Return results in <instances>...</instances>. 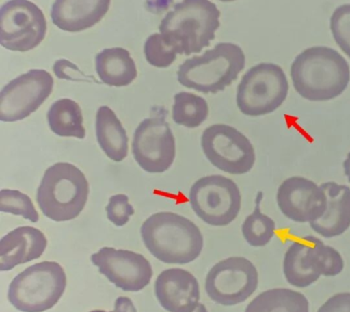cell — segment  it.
Wrapping results in <instances>:
<instances>
[{"instance_id":"6da1fadb","label":"cell","mask_w":350,"mask_h":312,"mask_svg":"<svg viewBox=\"0 0 350 312\" xmlns=\"http://www.w3.org/2000/svg\"><path fill=\"white\" fill-rule=\"evenodd\" d=\"M290 76L301 97L310 101H327L340 96L349 86L350 68L335 49L314 46L295 57Z\"/></svg>"},{"instance_id":"7a4b0ae2","label":"cell","mask_w":350,"mask_h":312,"mask_svg":"<svg viewBox=\"0 0 350 312\" xmlns=\"http://www.w3.org/2000/svg\"><path fill=\"white\" fill-rule=\"evenodd\" d=\"M141 235L150 253L166 264H188L198 259L204 248L199 227L176 213H153L142 224Z\"/></svg>"},{"instance_id":"3957f363","label":"cell","mask_w":350,"mask_h":312,"mask_svg":"<svg viewBox=\"0 0 350 312\" xmlns=\"http://www.w3.org/2000/svg\"><path fill=\"white\" fill-rule=\"evenodd\" d=\"M220 16V10L210 0H183L166 14L159 30L177 54L190 56L215 40Z\"/></svg>"},{"instance_id":"277c9868","label":"cell","mask_w":350,"mask_h":312,"mask_svg":"<svg viewBox=\"0 0 350 312\" xmlns=\"http://www.w3.org/2000/svg\"><path fill=\"white\" fill-rule=\"evenodd\" d=\"M245 67V55L237 44L221 42L201 56L187 59L179 66L177 79L183 87L215 94L237 81Z\"/></svg>"},{"instance_id":"5b68a950","label":"cell","mask_w":350,"mask_h":312,"mask_svg":"<svg viewBox=\"0 0 350 312\" xmlns=\"http://www.w3.org/2000/svg\"><path fill=\"white\" fill-rule=\"evenodd\" d=\"M89 183L83 172L70 163L49 167L37 191V202L44 216L55 222L78 218L87 204Z\"/></svg>"},{"instance_id":"8992f818","label":"cell","mask_w":350,"mask_h":312,"mask_svg":"<svg viewBox=\"0 0 350 312\" xmlns=\"http://www.w3.org/2000/svg\"><path fill=\"white\" fill-rule=\"evenodd\" d=\"M67 286L62 265L54 261L38 263L18 274L8 287V301L22 312H44L53 308Z\"/></svg>"},{"instance_id":"52a82bcc","label":"cell","mask_w":350,"mask_h":312,"mask_svg":"<svg viewBox=\"0 0 350 312\" xmlns=\"http://www.w3.org/2000/svg\"><path fill=\"white\" fill-rule=\"evenodd\" d=\"M344 267L340 253L314 235L293 241L284 256V278L299 289L311 286L321 276H338Z\"/></svg>"},{"instance_id":"ba28073f","label":"cell","mask_w":350,"mask_h":312,"mask_svg":"<svg viewBox=\"0 0 350 312\" xmlns=\"http://www.w3.org/2000/svg\"><path fill=\"white\" fill-rule=\"evenodd\" d=\"M288 92V79L280 66L259 63L249 68L241 79L237 105L246 116H264L280 108Z\"/></svg>"},{"instance_id":"9c48e42d","label":"cell","mask_w":350,"mask_h":312,"mask_svg":"<svg viewBox=\"0 0 350 312\" xmlns=\"http://www.w3.org/2000/svg\"><path fill=\"white\" fill-rule=\"evenodd\" d=\"M188 197L196 216L212 226H228L237 218L242 207V194L237 183L221 174L196 181Z\"/></svg>"},{"instance_id":"30bf717a","label":"cell","mask_w":350,"mask_h":312,"mask_svg":"<svg viewBox=\"0 0 350 312\" xmlns=\"http://www.w3.org/2000/svg\"><path fill=\"white\" fill-rule=\"evenodd\" d=\"M201 146L207 160L226 174H247L256 164V150L250 140L231 125L216 123L205 129Z\"/></svg>"},{"instance_id":"8fae6325","label":"cell","mask_w":350,"mask_h":312,"mask_svg":"<svg viewBox=\"0 0 350 312\" xmlns=\"http://www.w3.org/2000/svg\"><path fill=\"white\" fill-rule=\"evenodd\" d=\"M258 283V271L250 260L230 257L211 268L205 278V291L219 305L235 306L247 300Z\"/></svg>"},{"instance_id":"7c38bea8","label":"cell","mask_w":350,"mask_h":312,"mask_svg":"<svg viewBox=\"0 0 350 312\" xmlns=\"http://www.w3.org/2000/svg\"><path fill=\"white\" fill-rule=\"evenodd\" d=\"M43 11L29 0H10L0 10V44L11 51L37 48L46 37Z\"/></svg>"},{"instance_id":"4fadbf2b","label":"cell","mask_w":350,"mask_h":312,"mask_svg":"<svg viewBox=\"0 0 350 312\" xmlns=\"http://www.w3.org/2000/svg\"><path fill=\"white\" fill-rule=\"evenodd\" d=\"M54 79L44 70H30L8 82L0 93V120L18 122L37 111L51 94Z\"/></svg>"},{"instance_id":"5bb4252c","label":"cell","mask_w":350,"mask_h":312,"mask_svg":"<svg viewBox=\"0 0 350 312\" xmlns=\"http://www.w3.org/2000/svg\"><path fill=\"white\" fill-rule=\"evenodd\" d=\"M131 147L134 159L144 171H168L176 156V144L165 115L142 120L134 133Z\"/></svg>"},{"instance_id":"9a60e30c","label":"cell","mask_w":350,"mask_h":312,"mask_svg":"<svg viewBox=\"0 0 350 312\" xmlns=\"http://www.w3.org/2000/svg\"><path fill=\"white\" fill-rule=\"evenodd\" d=\"M90 259L100 273L123 291L138 292L152 279V265L133 251L105 246L92 254Z\"/></svg>"},{"instance_id":"2e32d148","label":"cell","mask_w":350,"mask_h":312,"mask_svg":"<svg viewBox=\"0 0 350 312\" xmlns=\"http://www.w3.org/2000/svg\"><path fill=\"white\" fill-rule=\"evenodd\" d=\"M281 213L295 223L310 224L327 209V196L321 185L303 177L286 178L276 192Z\"/></svg>"},{"instance_id":"e0dca14e","label":"cell","mask_w":350,"mask_h":312,"mask_svg":"<svg viewBox=\"0 0 350 312\" xmlns=\"http://www.w3.org/2000/svg\"><path fill=\"white\" fill-rule=\"evenodd\" d=\"M154 289L159 303L169 312H194L201 297L196 276L179 268L163 270Z\"/></svg>"},{"instance_id":"ac0fdd59","label":"cell","mask_w":350,"mask_h":312,"mask_svg":"<svg viewBox=\"0 0 350 312\" xmlns=\"http://www.w3.org/2000/svg\"><path fill=\"white\" fill-rule=\"evenodd\" d=\"M111 0H55L51 16L59 29L81 32L90 29L105 16Z\"/></svg>"},{"instance_id":"d6986e66","label":"cell","mask_w":350,"mask_h":312,"mask_svg":"<svg viewBox=\"0 0 350 312\" xmlns=\"http://www.w3.org/2000/svg\"><path fill=\"white\" fill-rule=\"evenodd\" d=\"M48 246L45 235L32 226H19L0 240V270L40 259Z\"/></svg>"},{"instance_id":"ffe728a7","label":"cell","mask_w":350,"mask_h":312,"mask_svg":"<svg viewBox=\"0 0 350 312\" xmlns=\"http://www.w3.org/2000/svg\"><path fill=\"white\" fill-rule=\"evenodd\" d=\"M327 196V209L310 227L317 235L332 238L343 235L350 227V188L336 182L322 183Z\"/></svg>"},{"instance_id":"44dd1931","label":"cell","mask_w":350,"mask_h":312,"mask_svg":"<svg viewBox=\"0 0 350 312\" xmlns=\"http://www.w3.org/2000/svg\"><path fill=\"white\" fill-rule=\"evenodd\" d=\"M96 136L98 144L111 160L122 161L128 155L129 138L122 122L108 106H101L96 114Z\"/></svg>"},{"instance_id":"7402d4cb","label":"cell","mask_w":350,"mask_h":312,"mask_svg":"<svg viewBox=\"0 0 350 312\" xmlns=\"http://www.w3.org/2000/svg\"><path fill=\"white\" fill-rule=\"evenodd\" d=\"M96 71L109 86L124 87L137 78L135 62L123 48L105 49L96 56Z\"/></svg>"},{"instance_id":"603a6c76","label":"cell","mask_w":350,"mask_h":312,"mask_svg":"<svg viewBox=\"0 0 350 312\" xmlns=\"http://www.w3.org/2000/svg\"><path fill=\"white\" fill-rule=\"evenodd\" d=\"M245 312H309V301L297 290L276 287L257 295Z\"/></svg>"},{"instance_id":"cb8c5ba5","label":"cell","mask_w":350,"mask_h":312,"mask_svg":"<svg viewBox=\"0 0 350 312\" xmlns=\"http://www.w3.org/2000/svg\"><path fill=\"white\" fill-rule=\"evenodd\" d=\"M49 128L57 135L84 139L86 130L81 107L70 99L55 101L48 112Z\"/></svg>"},{"instance_id":"d4e9b609","label":"cell","mask_w":350,"mask_h":312,"mask_svg":"<svg viewBox=\"0 0 350 312\" xmlns=\"http://www.w3.org/2000/svg\"><path fill=\"white\" fill-rule=\"evenodd\" d=\"M174 99L172 120L176 125L197 128L209 116V105L201 96L182 92L175 94Z\"/></svg>"},{"instance_id":"484cf974","label":"cell","mask_w":350,"mask_h":312,"mask_svg":"<svg viewBox=\"0 0 350 312\" xmlns=\"http://www.w3.org/2000/svg\"><path fill=\"white\" fill-rule=\"evenodd\" d=\"M264 194L259 192L256 198L254 211L243 222L242 235L246 243L254 248L268 245L275 235V222L270 216L262 213L261 202Z\"/></svg>"},{"instance_id":"4316f807","label":"cell","mask_w":350,"mask_h":312,"mask_svg":"<svg viewBox=\"0 0 350 312\" xmlns=\"http://www.w3.org/2000/svg\"><path fill=\"white\" fill-rule=\"evenodd\" d=\"M0 211L23 216L32 223L40 220V216L29 196L18 190L2 189L0 191Z\"/></svg>"},{"instance_id":"83f0119b","label":"cell","mask_w":350,"mask_h":312,"mask_svg":"<svg viewBox=\"0 0 350 312\" xmlns=\"http://www.w3.org/2000/svg\"><path fill=\"white\" fill-rule=\"evenodd\" d=\"M144 56L150 65L156 68H168L175 62L177 52L163 40L161 33H154L144 43Z\"/></svg>"},{"instance_id":"f1b7e54d","label":"cell","mask_w":350,"mask_h":312,"mask_svg":"<svg viewBox=\"0 0 350 312\" xmlns=\"http://www.w3.org/2000/svg\"><path fill=\"white\" fill-rule=\"evenodd\" d=\"M330 29L336 43L350 57V4L336 8L331 16Z\"/></svg>"},{"instance_id":"f546056e","label":"cell","mask_w":350,"mask_h":312,"mask_svg":"<svg viewBox=\"0 0 350 312\" xmlns=\"http://www.w3.org/2000/svg\"><path fill=\"white\" fill-rule=\"evenodd\" d=\"M106 212L107 218L112 224L116 226H123L134 215V208L129 203V197L126 194H119L109 199Z\"/></svg>"},{"instance_id":"4dcf8cb0","label":"cell","mask_w":350,"mask_h":312,"mask_svg":"<svg viewBox=\"0 0 350 312\" xmlns=\"http://www.w3.org/2000/svg\"><path fill=\"white\" fill-rule=\"evenodd\" d=\"M55 75L59 79H67L71 81H95L92 77H87L78 68V66L68 60H59L53 66Z\"/></svg>"},{"instance_id":"1f68e13d","label":"cell","mask_w":350,"mask_h":312,"mask_svg":"<svg viewBox=\"0 0 350 312\" xmlns=\"http://www.w3.org/2000/svg\"><path fill=\"white\" fill-rule=\"evenodd\" d=\"M317 312H350V292L336 293L328 298Z\"/></svg>"},{"instance_id":"d6a6232c","label":"cell","mask_w":350,"mask_h":312,"mask_svg":"<svg viewBox=\"0 0 350 312\" xmlns=\"http://www.w3.org/2000/svg\"><path fill=\"white\" fill-rule=\"evenodd\" d=\"M112 312H137V309L130 298L119 297L115 300L114 311Z\"/></svg>"},{"instance_id":"836d02e7","label":"cell","mask_w":350,"mask_h":312,"mask_svg":"<svg viewBox=\"0 0 350 312\" xmlns=\"http://www.w3.org/2000/svg\"><path fill=\"white\" fill-rule=\"evenodd\" d=\"M345 174L347 175V180L350 183V153H347L346 160L343 163Z\"/></svg>"},{"instance_id":"e575fe53","label":"cell","mask_w":350,"mask_h":312,"mask_svg":"<svg viewBox=\"0 0 350 312\" xmlns=\"http://www.w3.org/2000/svg\"><path fill=\"white\" fill-rule=\"evenodd\" d=\"M194 312H208V309H206V307L204 305V304L199 303Z\"/></svg>"},{"instance_id":"d590c367","label":"cell","mask_w":350,"mask_h":312,"mask_svg":"<svg viewBox=\"0 0 350 312\" xmlns=\"http://www.w3.org/2000/svg\"><path fill=\"white\" fill-rule=\"evenodd\" d=\"M219 1H221V2H231V1H235V0H219Z\"/></svg>"},{"instance_id":"8d00e7d4","label":"cell","mask_w":350,"mask_h":312,"mask_svg":"<svg viewBox=\"0 0 350 312\" xmlns=\"http://www.w3.org/2000/svg\"><path fill=\"white\" fill-rule=\"evenodd\" d=\"M90 312H107V311H100V309H97V311H90Z\"/></svg>"}]
</instances>
